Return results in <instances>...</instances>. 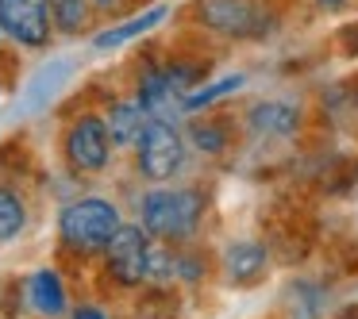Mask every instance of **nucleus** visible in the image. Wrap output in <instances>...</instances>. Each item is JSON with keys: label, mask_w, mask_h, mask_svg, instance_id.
<instances>
[{"label": "nucleus", "mask_w": 358, "mask_h": 319, "mask_svg": "<svg viewBox=\"0 0 358 319\" xmlns=\"http://www.w3.org/2000/svg\"><path fill=\"white\" fill-rule=\"evenodd\" d=\"M124 212L108 196H78L58 212V254L73 265H89L104 254L108 239L120 231Z\"/></svg>", "instance_id": "nucleus-1"}, {"label": "nucleus", "mask_w": 358, "mask_h": 319, "mask_svg": "<svg viewBox=\"0 0 358 319\" xmlns=\"http://www.w3.org/2000/svg\"><path fill=\"white\" fill-rule=\"evenodd\" d=\"M208 193L196 185H173V188H147L139 196V219L135 223L162 246H185L204 223Z\"/></svg>", "instance_id": "nucleus-2"}, {"label": "nucleus", "mask_w": 358, "mask_h": 319, "mask_svg": "<svg viewBox=\"0 0 358 319\" xmlns=\"http://www.w3.org/2000/svg\"><path fill=\"white\" fill-rule=\"evenodd\" d=\"M58 158L73 177H101L116 162V147L108 139L104 116L96 108H81L66 119L58 135Z\"/></svg>", "instance_id": "nucleus-3"}, {"label": "nucleus", "mask_w": 358, "mask_h": 319, "mask_svg": "<svg viewBox=\"0 0 358 319\" xmlns=\"http://www.w3.org/2000/svg\"><path fill=\"white\" fill-rule=\"evenodd\" d=\"M147 258L150 235L139 223H120V231L108 239L104 254L96 258V281H104L108 292H139L147 288Z\"/></svg>", "instance_id": "nucleus-4"}, {"label": "nucleus", "mask_w": 358, "mask_h": 319, "mask_svg": "<svg viewBox=\"0 0 358 319\" xmlns=\"http://www.w3.org/2000/svg\"><path fill=\"white\" fill-rule=\"evenodd\" d=\"M185 135H181V124L173 119H147L131 147V165L143 181L150 185H166L173 181L181 170H185Z\"/></svg>", "instance_id": "nucleus-5"}, {"label": "nucleus", "mask_w": 358, "mask_h": 319, "mask_svg": "<svg viewBox=\"0 0 358 319\" xmlns=\"http://www.w3.org/2000/svg\"><path fill=\"white\" fill-rule=\"evenodd\" d=\"M0 35L16 50H47L55 39L47 0H0Z\"/></svg>", "instance_id": "nucleus-6"}, {"label": "nucleus", "mask_w": 358, "mask_h": 319, "mask_svg": "<svg viewBox=\"0 0 358 319\" xmlns=\"http://www.w3.org/2000/svg\"><path fill=\"white\" fill-rule=\"evenodd\" d=\"M24 296H27V308L39 319H62L66 311H70V292H66V281L55 265L35 269L31 277L24 281Z\"/></svg>", "instance_id": "nucleus-7"}, {"label": "nucleus", "mask_w": 358, "mask_h": 319, "mask_svg": "<svg viewBox=\"0 0 358 319\" xmlns=\"http://www.w3.org/2000/svg\"><path fill=\"white\" fill-rule=\"evenodd\" d=\"M255 0H201L196 20L216 35H250L255 31Z\"/></svg>", "instance_id": "nucleus-8"}, {"label": "nucleus", "mask_w": 358, "mask_h": 319, "mask_svg": "<svg viewBox=\"0 0 358 319\" xmlns=\"http://www.w3.org/2000/svg\"><path fill=\"white\" fill-rule=\"evenodd\" d=\"M220 269H224L227 285L250 288L266 277V269H270V250H266L262 242H231V246L224 250V258H220Z\"/></svg>", "instance_id": "nucleus-9"}, {"label": "nucleus", "mask_w": 358, "mask_h": 319, "mask_svg": "<svg viewBox=\"0 0 358 319\" xmlns=\"http://www.w3.org/2000/svg\"><path fill=\"white\" fill-rule=\"evenodd\" d=\"M247 127L255 135H270V139H289L301 131V108L293 101H258L247 112Z\"/></svg>", "instance_id": "nucleus-10"}, {"label": "nucleus", "mask_w": 358, "mask_h": 319, "mask_svg": "<svg viewBox=\"0 0 358 319\" xmlns=\"http://www.w3.org/2000/svg\"><path fill=\"white\" fill-rule=\"evenodd\" d=\"M104 127H108V139L116 150H131L135 139H139L143 124H147V112L139 108L135 96H116V101L104 104Z\"/></svg>", "instance_id": "nucleus-11"}, {"label": "nucleus", "mask_w": 358, "mask_h": 319, "mask_svg": "<svg viewBox=\"0 0 358 319\" xmlns=\"http://www.w3.org/2000/svg\"><path fill=\"white\" fill-rule=\"evenodd\" d=\"M31 227V200L16 181H0V246L16 242Z\"/></svg>", "instance_id": "nucleus-12"}, {"label": "nucleus", "mask_w": 358, "mask_h": 319, "mask_svg": "<svg viewBox=\"0 0 358 319\" xmlns=\"http://www.w3.org/2000/svg\"><path fill=\"white\" fill-rule=\"evenodd\" d=\"M47 12L55 35H62V39H81L96 24V8L89 0H47Z\"/></svg>", "instance_id": "nucleus-13"}, {"label": "nucleus", "mask_w": 358, "mask_h": 319, "mask_svg": "<svg viewBox=\"0 0 358 319\" xmlns=\"http://www.w3.org/2000/svg\"><path fill=\"white\" fill-rule=\"evenodd\" d=\"M162 20H166V8H162V4H155V8H147V12H139V16H131L127 24L101 31V35L93 39V47H96V50H116V47H124V43L139 39V35L155 31V27L162 24Z\"/></svg>", "instance_id": "nucleus-14"}, {"label": "nucleus", "mask_w": 358, "mask_h": 319, "mask_svg": "<svg viewBox=\"0 0 358 319\" xmlns=\"http://www.w3.org/2000/svg\"><path fill=\"white\" fill-rule=\"evenodd\" d=\"M185 147H196L201 154L208 158H220L227 147H231V135H227V124L216 116H204V119H193V124L185 127Z\"/></svg>", "instance_id": "nucleus-15"}, {"label": "nucleus", "mask_w": 358, "mask_h": 319, "mask_svg": "<svg viewBox=\"0 0 358 319\" xmlns=\"http://www.w3.org/2000/svg\"><path fill=\"white\" fill-rule=\"evenodd\" d=\"M235 89H243L239 73H235V77H220L216 85H208V89H193V93L181 101V116H193V112H201V108H212V104L224 101V96L235 93Z\"/></svg>", "instance_id": "nucleus-16"}, {"label": "nucleus", "mask_w": 358, "mask_h": 319, "mask_svg": "<svg viewBox=\"0 0 358 319\" xmlns=\"http://www.w3.org/2000/svg\"><path fill=\"white\" fill-rule=\"evenodd\" d=\"M66 316H70V319H108V311H104L96 300H81V304H73Z\"/></svg>", "instance_id": "nucleus-17"}, {"label": "nucleus", "mask_w": 358, "mask_h": 319, "mask_svg": "<svg viewBox=\"0 0 358 319\" xmlns=\"http://www.w3.org/2000/svg\"><path fill=\"white\" fill-rule=\"evenodd\" d=\"M89 4H93L96 12H116V8H124L127 0H89Z\"/></svg>", "instance_id": "nucleus-18"}, {"label": "nucleus", "mask_w": 358, "mask_h": 319, "mask_svg": "<svg viewBox=\"0 0 358 319\" xmlns=\"http://www.w3.org/2000/svg\"><path fill=\"white\" fill-rule=\"evenodd\" d=\"M4 47H8V43H4V35H0V66H4V58H8V50H4ZM0 85H4V81H0Z\"/></svg>", "instance_id": "nucleus-19"}, {"label": "nucleus", "mask_w": 358, "mask_h": 319, "mask_svg": "<svg viewBox=\"0 0 358 319\" xmlns=\"http://www.w3.org/2000/svg\"><path fill=\"white\" fill-rule=\"evenodd\" d=\"M320 4H324V8H343L347 0H320Z\"/></svg>", "instance_id": "nucleus-20"}, {"label": "nucleus", "mask_w": 358, "mask_h": 319, "mask_svg": "<svg viewBox=\"0 0 358 319\" xmlns=\"http://www.w3.org/2000/svg\"><path fill=\"white\" fill-rule=\"evenodd\" d=\"M0 101H4V85H0Z\"/></svg>", "instance_id": "nucleus-21"}, {"label": "nucleus", "mask_w": 358, "mask_h": 319, "mask_svg": "<svg viewBox=\"0 0 358 319\" xmlns=\"http://www.w3.org/2000/svg\"><path fill=\"white\" fill-rule=\"evenodd\" d=\"M347 319H358V316H347Z\"/></svg>", "instance_id": "nucleus-22"}]
</instances>
